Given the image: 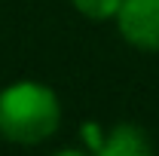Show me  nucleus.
I'll return each instance as SVG.
<instances>
[{
    "instance_id": "obj_5",
    "label": "nucleus",
    "mask_w": 159,
    "mask_h": 156,
    "mask_svg": "<svg viewBox=\"0 0 159 156\" xmlns=\"http://www.w3.org/2000/svg\"><path fill=\"white\" fill-rule=\"evenodd\" d=\"M52 156H92V153H86V150H77V147H64V150H58V153H52Z\"/></svg>"
},
{
    "instance_id": "obj_1",
    "label": "nucleus",
    "mask_w": 159,
    "mask_h": 156,
    "mask_svg": "<svg viewBox=\"0 0 159 156\" xmlns=\"http://www.w3.org/2000/svg\"><path fill=\"white\" fill-rule=\"evenodd\" d=\"M61 126L58 95L37 80H16L0 89V135L12 144L34 147Z\"/></svg>"
},
{
    "instance_id": "obj_3",
    "label": "nucleus",
    "mask_w": 159,
    "mask_h": 156,
    "mask_svg": "<svg viewBox=\"0 0 159 156\" xmlns=\"http://www.w3.org/2000/svg\"><path fill=\"white\" fill-rule=\"evenodd\" d=\"M83 135L92 156H156L150 135L132 122H119L107 132H101L98 126H83Z\"/></svg>"
},
{
    "instance_id": "obj_2",
    "label": "nucleus",
    "mask_w": 159,
    "mask_h": 156,
    "mask_svg": "<svg viewBox=\"0 0 159 156\" xmlns=\"http://www.w3.org/2000/svg\"><path fill=\"white\" fill-rule=\"evenodd\" d=\"M116 28L129 46L141 52H159V0H122Z\"/></svg>"
},
{
    "instance_id": "obj_4",
    "label": "nucleus",
    "mask_w": 159,
    "mask_h": 156,
    "mask_svg": "<svg viewBox=\"0 0 159 156\" xmlns=\"http://www.w3.org/2000/svg\"><path fill=\"white\" fill-rule=\"evenodd\" d=\"M70 3H74V9H77L80 16H86L89 21L116 19L119 6H122V0H70Z\"/></svg>"
}]
</instances>
